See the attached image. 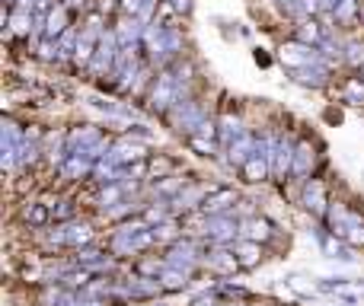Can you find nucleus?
<instances>
[{
  "instance_id": "nucleus-2",
  "label": "nucleus",
  "mask_w": 364,
  "mask_h": 306,
  "mask_svg": "<svg viewBox=\"0 0 364 306\" xmlns=\"http://www.w3.org/2000/svg\"><path fill=\"white\" fill-rule=\"evenodd\" d=\"M329 224H333V233L342 236L348 246H364V220L358 214L346 211V207H329Z\"/></svg>"
},
{
  "instance_id": "nucleus-7",
  "label": "nucleus",
  "mask_w": 364,
  "mask_h": 306,
  "mask_svg": "<svg viewBox=\"0 0 364 306\" xmlns=\"http://www.w3.org/2000/svg\"><path fill=\"white\" fill-rule=\"evenodd\" d=\"M282 61L288 64L291 70H297V67H307V64H316L320 55H316V48L307 42H291L282 48Z\"/></svg>"
},
{
  "instance_id": "nucleus-31",
  "label": "nucleus",
  "mask_w": 364,
  "mask_h": 306,
  "mask_svg": "<svg viewBox=\"0 0 364 306\" xmlns=\"http://www.w3.org/2000/svg\"><path fill=\"white\" fill-rule=\"evenodd\" d=\"M26 220H29V224H36V226L48 224V211H45V204H32L29 211H26Z\"/></svg>"
},
{
  "instance_id": "nucleus-8",
  "label": "nucleus",
  "mask_w": 364,
  "mask_h": 306,
  "mask_svg": "<svg viewBox=\"0 0 364 306\" xmlns=\"http://www.w3.org/2000/svg\"><path fill=\"white\" fill-rule=\"evenodd\" d=\"M233 204H237V192L233 188H211L205 195V201H201V211L208 217H214V214H230Z\"/></svg>"
},
{
  "instance_id": "nucleus-35",
  "label": "nucleus",
  "mask_w": 364,
  "mask_h": 306,
  "mask_svg": "<svg viewBox=\"0 0 364 306\" xmlns=\"http://www.w3.org/2000/svg\"><path fill=\"white\" fill-rule=\"evenodd\" d=\"M144 4H147V0H122V6H125L132 16H134V13H141V6H144Z\"/></svg>"
},
{
  "instance_id": "nucleus-19",
  "label": "nucleus",
  "mask_w": 364,
  "mask_h": 306,
  "mask_svg": "<svg viewBox=\"0 0 364 306\" xmlns=\"http://www.w3.org/2000/svg\"><path fill=\"white\" fill-rule=\"evenodd\" d=\"M310 166H314V144L310 141H301L294 147V166H291V175H310Z\"/></svg>"
},
{
  "instance_id": "nucleus-10",
  "label": "nucleus",
  "mask_w": 364,
  "mask_h": 306,
  "mask_svg": "<svg viewBox=\"0 0 364 306\" xmlns=\"http://www.w3.org/2000/svg\"><path fill=\"white\" fill-rule=\"evenodd\" d=\"M106 160H112L115 166L125 169L128 163H141V160H144V147H141V144H132V141H119V144L109 147Z\"/></svg>"
},
{
  "instance_id": "nucleus-1",
  "label": "nucleus",
  "mask_w": 364,
  "mask_h": 306,
  "mask_svg": "<svg viewBox=\"0 0 364 306\" xmlns=\"http://www.w3.org/2000/svg\"><path fill=\"white\" fill-rule=\"evenodd\" d=\"M154 243H157L154 226L147 220H132V224H122V230L112 236V252H119V256H138V252L151 249Z\"/></svg>"
},
{
  "instance_id": "nucleus-25",
  "label": "nucleus",
  "mask_w": 364,
  "mask_h": 306,
  "mask_svg": "<svg viewBox=\"0 0 364 306\" xmlns=\"http://www.w3.org/2000/svg\"><path fill=\"white\" fill-rule=\"evenodd\" d=\"M323 35H326V32H323L320 26L314 23V19H307V23H301V29H297V42H307V45H314V48H320Z\"/></svg>"
},
{
  "instance_id": "nucleus-23",
  "label": "nucleus",
  "mask_w": 364,
  "mask_h": 306,
  "mask_svg": "<svg viewBox=\"0 0 364 306\" xmlns=\"http://www.w3.org/2000/svg\"><path fill=\"white\" fill-rule=\"evenodd\" d=\"M320 243H323V252H326V258L352 262V256H348V246L342 243V236H320Z\"/></svg>"
},
{
  "instance_id": "nucleus-37",
  "label": "nucleus",
  "mask_w": 364,
  "mask_h": 306,
  "mask_svg": "<svg viewBox=\"0 0 364 306\" xmlns=\"http://www.w3.org/2000/svg\"><path fill=\"white\" fill-rule=\"evenodd\" d=\"M70 214H74V207H70V201H64V204L58 207V214H55V217H58V220H68Z\"/></svg>"
},
{
  "instance_id": "nucleus-22",
  "label": "nucleus",
  "mask_w": 364,
  "mask_h": 306,
  "mask_svg": "<svg viewBox=\"0 0 364 306\" xmlns=\"http://www.w3.org/2000/svg\"><path fill=\"white\" fill-rule=\"evenodd\" d=\"M220 144H224V151L233 144L237 138H243V125H240V119H233V115H227V119H220Z\"/></svg>"
},
{
  "instance_id": "nucleus-3",
  "label": "nucleus",
  "mask_w": 364,
  "mask_h": 306,
  "mask_svg": "<svg viewBox=\"0 0 364 306\" xmlns=\"http://www.w3.org/2000/svg\"><path fill=\"white\" fill-rule=\"evenodd\" d=\"M208 256H201V249H198V243H192V239H176V243L170 246V252H166V265H179V268H188V271H195L201 262H205Z\"/></svg>"
},
{
  "instance_id": "nucleus-30",
  "label": "nucleus",
  "mask_w": 364,
  "mask_h": 306,
  "mask_svg": "<svg viewBox=\"0 0 364 306\" xmlns=\"http://www.w3.org/2000/svg\"><path fill=\"white\" fill-rule=\"evenodd\" d=\"M176 233H179V226L173 224V220H166V224L154 226V236H157V243H170V239H176Z\"/></svg>"
},
{
  "instance_id": "nucleus-36",
  "label": "nucleus",
  "mask_w": 364,
  "mask_h": 306,
  "mask_svg": "<svg viewBox=\"0 0 364 306\" xmlns=\"http://www.w3.org/2000/svg\"><path fill=\"white\" fill-rule=\"evenodd\" d=\"M166 4H170V10H176V13H188L192 0H166Z\"/></svg>"
},
{
  "instance_id": "nucleus-32",
  "label": "nucleus",
  "mask_w": 364,
  "mask_h": 306,
  "mask_svg": "<svg viewBox=\"0 0 364 306\" xmlns=\"http://www.w3.org/2000/svg\"><path fill=\"white\" fill-rule=\"evenodd\" d=\"M195 131H198V134H195V138H208V141H214V138H218V125H214V121H201V125L198 128H195Z\"/></svg>"
},
{
  "instance_id": "nucleus-20",
  "label": "nucleus",
  "mask_w": 364,
  "mask_h": 306,
  "mask_svg": "<svg viewBox=\"0 0 364 306\" xmlns=\"http://www.w3.org/2000/svg\"><path fill=\"white\" fill-rule=\"evenodd\" d=\"M211 268H218V271H237L240 268V258H237V252H227L224 246H218V249L211 252V256L205 258Z\"/></svg>"
},
{
  "instance_id": "nucleus-13",
  "label": "nucleus",
  "mask_w": 364,
  "mask_h": 306,
  "mask_svg": "<svg viewBox=\"0 0 364 306\" xmlns=\"http://www.w3.org/2000/svg\"><path fill=\"white\" fill-rule=\"evenodd\" d=\"M115 38H119L122 48H138V42L144 38V26H141V19H125V23L115 29Z\"/></svg>"
},
{
  "instance_id": "nucleus-15",
  "label": "nucleus",
  "mask_w": 364,
  "mask_h": 306,
  "mask_svg": "<svg viewBox=\"0 0 364 306\" xmlns=\"http://www.w3.org/2000/svg\"><path fill=\"white\" fill-rule=\"evenodd\" d=\"M240 236L243 239H256V243H265L272 236V224L262 217H250V220H240Z\"/></svg>"
},
{
  "instance_id": "nucleus-11",
  "label": "nucleus",
  "mask_w": 364,
  "mask_h": 306,
  "mask_svg": "<svg viewBox=\"0 0 364 306\" xmlns=\"http://www.w3.org/2000/svg\"><path fill=\"white\" fill-rule=\"evenodd\" d=\"M304 207L307 211H314V214H329V201H326V188L320 185L316 179H310L307 185H304Z\"/></svg>"
},
{
  "instance_id": "nucleus-39",
  "label": "nucleus",
  "mask_w": 364,
  "mask_h": 306,
  "mask_svg": "<svg viewBox=\"0 0 364 306\" xmlns=\"http://www.w3.org/2000/svg\"><path fill=\"white\" fill-rule=\"evenodd\" d=\"M64 6H68V10H77V6H83V0H68Z\"/></svg>"
},
{
  "instance_id": "nucleus-9",
  "label": "nucleus",
  "mask_w": 364,
  "mask_h": 306,
  "mask_svg": "<svg viewBox=\"0 0 364 306\" xmlns=\"http://www.w3.org/2000/svg\"><path fill=\"white\" fill-rule=\"evenodd\" d=\"M170 115L179 125V131H195V128L205 121V115H201V109L195 106V102H176V106L170 109Z\"/></svg>"
},
{
  "instance_id": "nucleus-12",
  "label": "nucleus",
  "mask_w": 364,
  "mask_h": 306,
  "mask_svg": "<svg viewBox=\"0 0 364 306\" xmlns=\"http://www.w3.org/2000/svg\"><path fill=\"white\" fill-rule=\"evenodd\" d=\"M252 153H259V141L250 138V134H243V138H237L230 147H227V160L237 163V166H243L246 160H250Z\"/></svg>"
},
{
  "instance_id": "nucleus-5",
  "label": "nucleus",
  "mask_w": 364,
  "mask_h": 306,
  "mask_svg": "<svg viewBox=\"0 0 364 306\" xmlns=\"http://www.w3.org/2000/svg\"><path fill=\"white\" fill-rule=\"evenodd\" d=\"M176 102H179V77L176 74L157 77V87H154V93H151V106L157 109V112H166V109H173Z\"/></svg>"
},
{
  "instance_id": "nucleus-34",
  "label": "nucleus",
  "mask_w": 364,
  "mask_h": 306,
  "mask_svg": "<svg viewBox=\"0 0 364 306\" xmlns=\"http://www.w3.org/2000/svg\"><path fill=\"white\" fill-rule=\"evenodd\" d=\"M58 48H61V51H70V48H77V38H74V32H64V35L58 38Z\"/></svg>"
},
{
  "instance_id": "nucleus-16",
  "label": "nucleus",
  "mask_w": 364,
  "mask_h": 306,
  "mask_svg": "<svg viewBox=\"0 0 364 306\" xmlns=\"http://www.w3.org/2000/svg\"><path fill=\"white\" fill-rule=\"evenodd\" d=\"M233 252H237V258H240V268H256L259 258H262V246H259L256 239H240V243L233 246Z\"/></svg>"
},
{
  "instance_id": "nucleus-26",
  "label": "nucleus",
  "mask_w": 364,
  "mask_h": 306,
  "mask_svg": "<svg viewBox=\"0 0 364 306\" xmlns=\"http://www.w3.org/2000/svg\"><path fill=\"white\" fill-rule=\"evenodd\" d=\"M32 26V13L29 10H13L10 13V29L16 32V35H26Z\"/></svg>"
},
{
  "instance_id": "nucleus-14",
  "label": "nucleus",
  "mask_w": 364,
  "mask_h": 306,
  "mask_svg": "<svg viewBox=\"0 0 364 306\" xmlns=\"http://www.w3.org/2000/svg\"><path fill=\"white\" fill-rule=\"evenodd\" d=\"M64 29H68V6L58 4L48 10V16H45V38H61Z\"/></svg>"
},
{
  "instance_id": "nucleus-33",
  "label": "nucleus",
  "mask_w": 364,
  "mask_h": 306,
  "mask_svg": "<svg viewBox=\"0 0 364 306\" xmlns=\"http://www.w3.org/2000/svg\"><path fill=\"white\" fill-rule=\"evenodd\" d=\"M188 144H192L198 153H205V156H211V153H214V144H211L208 138H195V134H192V138H188Z\"/></svg>"
},
{
  "instance_id": "nucleus-17",
  "label": "nucleus",
  "mask_w": 364,
  "mask_h": 306,
  "mask_svg": "<svg viewBox=\"0 0 364 306\" xmlns=\"http://www.w3.org/2000/svg\"><path fill=\"white\" fill-rule=\"evenodd\" d=\"M160 284H164V290H182L188 288V278H192V271L188 268H179V265H166L164 271H160Z\"/></svg>"
},
{
  "instance_id": "nucleus-27",
  "label": "nucleus",
  "mask_w": 364,
  "mask_h": 306,
  "mask_svg": "<svg viewBox=\"0 0 364 306\" xmlns=\"http://www.w3.org/2000/svg\"><path fill=\"white\" fill-rule=\"evenodd\" d=\"M346 99L352 102V106H364V83L358 77H352V80L346 83Z\"/></svg>"
},
{
  "instance_id": "nucleus-28",
  "label": "nucleus",
  "mask_w": 364,
  "mask_h": 306,
  "mask_svg": "<svg viewBox=\"0 0 364 306\" xmlns=\"http://www.w3.org/2000/svg\"><path fill=\"white\" fill-rule=\"evenodd\" d=\"M355 13H358V0H339V4H336V10H333V16L339 19V23H348Z\"/></svg>"
},
{
  "instance_id": "nucleus-29",
  "label": "nucleus",
  "mask_w": 364,
  "mask_h": 306,
  "mask_svg": "<svg viewBox=\"0 0 364 306\" xmlns=\"http://www.w3.org/2000/svg\"><path fill=\"white\" fill-rule=\"evenodd\" d=\"M346 61L352 67H364V45L361 42H348L346 45Z\"/></svg>"
},
{
  "instance_id": "nucleus-6",
  "label": "nucleus",
  "mask_w": 364,
  "mask_h": 306,
  "mask_svg": "<svg viewBox=\"0 0 364 306\" xmlns=\"http://www.w3.org/2000/svg\"><path fill=\"white\" fill-rule=\"evenodd\" d=\"M115 48H122L115 35H102L100 38V45H96V55H93V61H90V67H93L96 77L112 74L115 61H119V51H115Z\"/></svg>"
},
{
  "instance_id": "nucleus-38",
  "label": "nucleus",
  "mask_w": 364,
  "mask_h": 306,
  "mask_svg": "<svg viewBox=\"0 0 364 306\" xmlns=\"http://www.w3.org/2000/svg\"><path fill=\"white\" fill-rule=\"evenodd\" d=\"M192 306H218V297H214V294H208V297H198V300H195Z\"/></svg>"
},
{
  "instance_id": "nucleus-4",
  "label": "nucleus",
  "mask_w": 364,
  "mask_h": 306,
  "mask_svg": "<svg viewBox=\"0 0 364 306\" xmlns=\"http://www.w3.org/2000/svg\"><path fill=\"white\" fill-rule=\"evenodd\" d=\"M205 236L211 239L214 246L233 243V236H240V224L230 220V214H214V217L205 220Z\"/></svg>"
},
{
  "instance_id": "nucleus-40",
  "label": "nucleus",
  "mask_w": 364,
  "mask_h": 306,
  "mask_svg": "<svg viewBox=\"0 0 364 306\" xmlns=\"http://www.w3.org/2000/svg\"><path fill=\"white\" fill-rule=\"evenodd\" d=\"M323 6H329V10H336V4H339V0H320Z\"/></svg>"
},
{
  "instance_id": "nucleus-18",
  "label": "nucleus",
  "mask_w": 364,
  "mask_h": 306,
  "mask_svg": "<svg viewBox=\"0 0 364 306\" xmlns=\"http://www.w3.org/2000/svg\"><path fill=\"white\" fill-rule=\"evenodd\" d=\"M326 67H323V64L320 61H316V64H307V67H297L294 70V80L297 83H301V87H323V83H326Z\"/></svg>"
},
{
  "instance_id": "nucleus-24",
  "label": "nucleus",
  "mask_w": 364,
  "mask_h": 306,
  "mask_svg": "<svg viewBox=\"0 0 364 306\" xmlns=\"http://www.w3.org/2000/svg\"><path fill=\"white\" fill-rule=\"evenodd\" d=\"M64 236H68V246H87L93 239V230L87 224H68L64 226Z\"/></svg>"
},
{
  "instance_id": "nucleus-21",
  "label": "nucleus",
  "mask_w": 364,
  "mask_h": 306,
  "mask_svg": "<svg viewBox=\"0 0 364 306\" xmlns=\"http://www.w3.org/2000/svg\"><path fill=\"white\" fill-rule=\"evenodd\" d=\"M269 173H272V166H269V160H265L262 153H252L250 160L243 163V175H246L250 182H262Z\"/></svg>"
}]
</instances>
